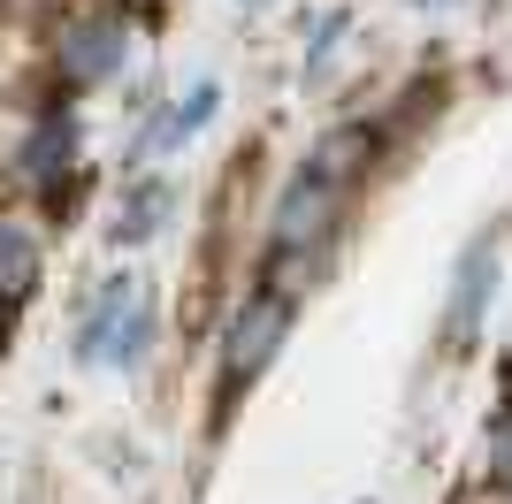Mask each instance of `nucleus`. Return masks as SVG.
<instances>
[{
	"instance_id": "nucleus-1",
	"label": "nucleus",
	"mask_w": 512,
	"mask_h": 504,
	"mask_svg": "<svg viewBox=\"0 0 512 504\" xmlns=\"http://www.w3.org/2000/svg\"><path fill=\"white\" fill-rule=\"evenodd\" d=\"M291 329V298L283 291H260L245 314L230 321V375H253V367H268V352H276V336Z\"/></svg>"
},
{
	"instance_id": "nucleus-2",
	"label": "nucleus",
	"mask_w": 512,
	"mask_h": 504,
	"mask_svg": "<svg viewBox=\"0 0 512 504\" xmlns=\"http://www.w3.org/2000/svg\"><path fill=\"white\" fill-rule=\"evenodd\" d=\"M130 39H123V23H77L62 39V77L69 84H100L107 69H123Z\"/></svg>"
},
{
	"instance_id": "nucleus-3",
	"label": "nucleus",
	"mask_w": 512,
	"mask_h": 504,
	"mask_svg": "<svg viewBox=\"0 0 512 504\" xmlns=\"http://www.w3.org/2000/svg\"><path fill=\"white\" fill-rule=\"evenodd\" d=\"M490 291H497V252H490V237H482V245H467V260H459V291H451V336H467L474 321H482Z\"/></svg>"
},
{
	"instance_id": "nucleus-4",
	"label": "nucleus",
	"mask_w": 512,
	"mask_h": 504,
	"mask_svg": "<svg viewBox=\"0 0 512 504\" xmlns=\"http://www.w3.org/2000/svg\"><path fill=\"white\" fill-rule=\"evenodd\" d=\"M161 214H169V184H161V176H146V184L123 199V214H115V245L153 237V230H161Z\"/></svg>"
},
{
	"instance_id": "nucleus-5",
	"label": "nucleus",
	"mask_w": 512,
	"mask_h": 504,
	"mask_svg": "<svg viewBox=\"0 0 512 504\" xmlns=\"http://www.w3.org/2000/svg\"><path fill=\"white\" fill-rule=\"evenodd\" d=\"M146 344H153V306H146V298H130V314L115 321L100 367H138V359H146Z\"/></svg>"
},
{
	"instance_id": "nucleus-6",
	"label": "nucleus",
	"mask_w": 512,
	"mask_h": 504,
	"mask_svg": "<svg viewBox=\"0 0 512 504\" xmlns=\"http://www.w3.org/2000/svg\"><path fill=\"white\" fill-rule=\"evenodd\" d=\"M31 275H39V245H31V230H23V222H0V283L23 291Z\"/></svg>"
},
{
	"instance_id": "nucleus-7",
	"label": "nucleus",
	"mask_w": 512,
	"mask_h": 504,
	"mask_svg": "<svg viewBox=\"0 0 512 504\" xmlns=\"http://www.w3.org/2000/svg\"><path fill=\"white\" fill-rule=\"evenodd\" d=\"M214 107H222V84H192V100H184V107L169 115V123H161V138H169V146H184V138H192V130L207 123Z\"/></svg>"
},
{
	"instance_id": "nucleus-8",
	"label": "nucleus",
	"mask_w": 512,
	"mask_h": 504,
	"mask_svg": "<svg viewBox=\"0 0 512 504\" xmlns=\"http://www.w3.org/2000/svg\"><path fill=\"white\" fill-rule=\"evenodd\" d=\"M497 459H505V474H512V428H505V436H497Z\"/></svg>"
},
{
	"instance_id": "nucleus-9",
	"label": "nucleus",
	"mask_w": 512,
	"mask_h": 504,
	"mask_svg": "<svg viewBox=\"0 0 512 504\" xmlns=\"http://www.w3.org/2000/svg\"><path fill=\"white\" fill-rule=\"evenodd\" d=\"M413 8H459V0H413Z\"/></svg>"
},
{
	"instance_id": "nucleus-10",
	"label": "nucleus",
	"mask_w": 512,
	"mask_h": 504,
	"mask_svg": "<svg viewBox=\"0 0 512 504\" xmlns=\"http://www.w3.org/2000/svg\"><path fill=\"white\" fill-rule=\"evenodd\" d=\"M237 8H268V0H237Z\"/></svg>"
}]
</instances>
